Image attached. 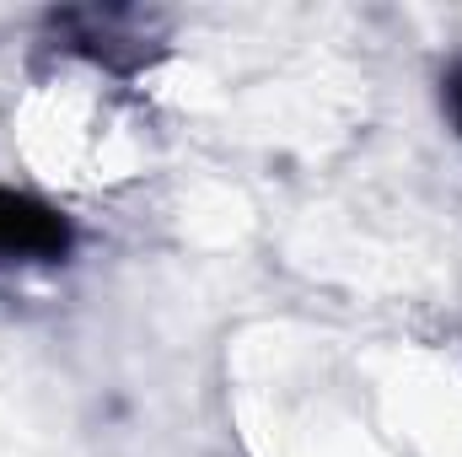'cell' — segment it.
<instances>
[{"mask_svg":"<svg viewBox=\"0 0 462 457\" xmlns=\"http://www.w3.org/2000/svg\"><path fill=\"white\" fill-rule=\"evenodd\" d=\"M16 145L27 156V167L49 183H76V178H118L134 167L129 135L108 129V118L97 108L92 92L54 81L38 87L22 114H16Z\"/></svg>","mask_w":462,"mask_h":457,"instance_id":"obj_1","label":"cell"},{"mask_svg":"<svg viewBox=\"0 0 462 457\" xmlns=\"http://www.w3.org/2000/svg\"><path fill=\"white\" fill-rule=\"evenodd\" d=\"M382 404L425 457H462V377L441 355H393L382 371Z\"/></svg>","mask_w":462,"mask_h":457,"instance_id":"obj_2","label":"cell"},{"mask_svg":"<svg viewBox=\"0 0 462 457\" xmlns=\"http://www.w3.org/2000/svg\"><path fill=\"white\" fill-rule=\"evenodd\" d=\"M247 227V205L236 200V194H226V189H205L199 200H194V231L199 237H236V231Z\"/></svg>","mask_w":462,"mask_h":457,"instance_id":"obj_3","label":"cell"}]
</instances>
